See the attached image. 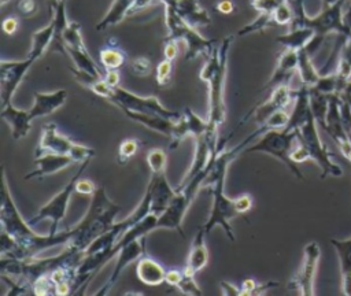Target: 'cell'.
Returning a JSON list of instances; mask_svg holds the SVG:
<instances>
[{"label":"cell","mask_w":351,"mask_h":296,"mask_svg":"<svg viewBox=\"0 0 351 296\" xmlns=\"http://www.w3.org/2000/svg\"><path fill=\"white\" fill-rule=\"evenodd\" d=\"M0 221L1 229L5 230L18 244L14 254L10 256L27 259L34 258L44 249H48L55 245L67 244L73 237V227H69L63 232H58L55 234L48 233L47 236L38 234L33 230L27 221L22 218L19 214L11 190L8 188V181L5 173H3V185H1V210H0Z\"/></svg>","instance_id":"6da1fadb"},{"label":"cell","mask_w":351,"mask_h":296,"mask_svg":"<svg viewBox=\"0 0 351 296\" xmlns=\"http://www.w3.org/2000/svg\"><path fill=\"white\" fill-rule=\"evenodd\" d=\"M250 141L245 138L240 144H237L233 148L229 149H222L218 152V155L214 159L211 173L208 174L206 182H210L211 185V210L208 219L206 223L202 226L204 232L208 234L214 227L219 226L225 234L234 241V232L230 226V221L239 215L234 204V199H230L225 195V178H226V170L229 163L236 158V155L241 151L245 149Z\"/></svg>","instance_id":"7a4b0ae2"},{"label":"cell","mask_w":351,"mask_h":296,"mask_svg":"<svg viewBox=\"0 0 351 296\" xmlns=\"http://www.w3.org/2000/svg\"><path fill=\"white\" fill-rule=\"evenodd\" d=\"M233 41L232 36H228L222 42L214 48L207 58L199 77L208 85V133L218 134L219 125L223 123L226 116L225 108V78L228 66V52Z\"/></svg>","instance_id":"3957f363"},{"label":"cell","mask_w":351,"mask_h":296,"mask_svg":"<svg viewBox=\"0 0 351 296\" xmlns=\"http://www.w3.org/2000/svg\"><path fill=\"white\" fill-rule=\"evenodd\" d=\"M119 211L121 206L107 196L104 186L96 188L85 215L75 226H73V237L69 244L85 252L92 241L115 225V218Z\"/></svg>","instance_id":"277c9868"},{"label":"cell","mask_w":351,"mask_h":296,"mask_svg":"<svg viewBox=\"0 0 351 296\" xmlns=\"http://www.w3.org/2000/svg\"><path fill=\"white\" fill-rule=\"evenodd\" d=\"M295 132L296 141L308 152L310 160L315 162V164L319 167L321 180H325L328 177L343 175L341 166L337 162H335L333 153L328 149V147L319 137L318 123L313 114Z\"/></svg>","instance_id":"5b68a950"},{"label":"cell","mask_w":351,"mask_h":296,"mask_svg":"<svg viewBox=\"0 0 351 296\" xmlns=\"http://www.w3.org/2000/svg\"><path fill=\"white\" fill-rule=\"evenodd\" d=\"M165 19L167 27L166 40H182L186 44V53L185 60H193L195 58L203 55L210 56L214 51L215 40L204 38L196 27L191 26L185 22L171 5H165Z\"/></svg>","instance_id":"8992f818"},{"label":"cell","mask_w":351,"mask_h":296,"mask_svg":"<svg viewBox=\"0 0 351 296\" xmlns=\"http://www.w3.org/2000/svg\"><path fill=\"white\" fill-rule=\"evenodd\" d=\"M296 141V132H288L285 129L277 130V129H269L265 133L261 134L259 140L247 147L243 153H252V152H259V153H266L270 155L276 159H278L281 163H284L289 171L298 178V180H304V175L299 170L298 164L292 160L291 152L293 149V143Z\"/></svg>","instance_id":"52a82bcc"},{"label":"cell","mask_w":351,"mask_h":296,"mask_svg":"<svg viewBox=\"0 0 351 296\" xmlns=\"http://www.w3.org/2000/svg\"><path fill=\"white\" fill-rule=\"evenodd\" d=\"M41 153L69 155L74 159V162L78 163L90 160L95 156V151L92 148L82 144H77L71 141L69 137L60 134L55 123H47L43 127L40 143L36 149V156Z\"/></svg>","instance_id":"ba28073f"},{"label":"cell","mask_w":351,"mask_h":296,"mask_svg":"<svg viewBox=\"0 0 351 296\" xmlns=\"http://www.w3.org/2000/svg\"><path fill=\"white\" fill-rule=\"evenodd\" d=\"M90 160H85L80 164L78 171L70 178V181L62 188V190H59L49 201H47L40 210L38 212L30 218L27 222L29 225L33 227L34 225H37L38 222H41L43 219H51V229L49 233L55 234L58 233V227L62 223V221L66 217V211H67V206L70 201L71 195L75 192V184L77 181L81 178L82 171L88 167Z\"/></svg>","instance_id":"9c48e42d"},{"label":"cell","mask_w":351,"mask_h":296,"mask_svg":"<svg viewBox=\"0 0 351 296\" xmlns=\"http://www.w3.org/2000/svg\"><path fill=\"white\" fill-rule=\"evenodd\" d=\"M107 100L114 103L117 107H119L122 111H136V112H145V114H158L170 119H180L181 115L173 110L166 108L155 96H138L134 95L121 86L111 88Z\"/></svg>","instance_id":"30bf717a"},{"label":"cell","mask_w":351,"mask_h":296,"mask_svg":"<svg viewBox=\"0 0 351 296\" xmlns=\"http://www.w3.org/2000/svg\"><path fill=\"white\" fill-rule=\"evenodd\" d=\"M321 248L317 241H310L303 248V259L299 270L291 278L288 288L303 296L314 295V278L318 269Z\"/></svg>","instance_id":"8fae6325"},{"label":"cell","mask_w":351,"mask_h":296,"mask_svg":"<svg viewBox=\"0 0 351 296\" xmlns=\"http://www.w3.org/2000/svg\"><path fill=\"white\" fill-rule=\"evenodd\" d=\"M36 60L26 56L23 60H1L0 63V97L1 106L11 103V99L23 77Z\"/></svg>","instance_id":"7c38bea8"},{"label":"cell","mask_w":351,"mask_h":296,"mask_svg":"<svg viewBox=\"0 0 351 296\" xmlns=\"http://www.w3.org/2000/svg\"><path fill=\"white\" fill-rule=\"evenodd\" d=\"M292 99H295V90L291 89L289 84H281V85L276 86L274 89H271L270 96L267 97V100H265L263 103L258 104L254 110H251L240 121L239 125L247 122L251 114H252L254 122H256L258 125H262L273 112H276L277 110L285 108L292 101Z\"/></svg>","instance_id":"4fadbf2b"},{"label":"cell","mask_w":351,"mask_h":296,"mask_svg":"<svg viewBox=\"0 0 351 296\" xmlns=\"http://www.w3.org/2000/svg\"><path fill=\"white\" fill-rule=\"evenodd\" d=\"M145 192L149 195L151 214L159 217L167 208L177 190L169 184L166 178V171H160L151 173V178Z\"/></svg>","instance_id":"5bb4252c"},{"label":"cell","mask_w":351,"mask_h":296,"mask_svg":"<svg viewBox=\"0 0 351 296\" xmlns=\"http://www.w3.org/2000/svg\"><path fill=\"white\" fill-rule=\"evenodd\" d=\"M192 201L182 190H177L167 208L158 217V229H173L185 237L182 221Z\"/></svg>","instance_id":"9a60e30c"},{"label":"cell","mask_w":351,"mask_h":296,"mask_svg":"<svg viewBox=\"0 0 351 296\" xmlns=\"http://www.w3.org/2000/svg\"><path fill=\"white\" fill-rule=\"evenodd\" d=\"M144 241L145 237L143 238H137L129 244H126L119 252H118V258L114 266V270L108 278V281L104 284V286L96 293V295H106L107 292H110V289L115 285V282L118 281L121 273L123 271L125 267H128L132 262L140 259L143 255H145V249H144Z\"/></svg>","instance_id":"2e32d148"},{"label":"cell","mask_w":351,"mask_h":296,"mask_svg":"<svg viewBox=\"0 0 351 296\" xmlns=\"http://www.w3.org/2000/svg\"><path fill=\"white\" fill-rule=\"evenodd\" d=\"M298 71V51L284 48L281 52L277 66L270 77V79L266 82V85L262 88L263 90H271L276 86L281 84H289L293 74Z\"/></svg>","instance_id":"e0dca14e"},{"label":"cell","mask_w":351,"mask_h":296,"mask_svg":"<svg viewBox=\"0 0 351 296\" xmlns=\"http://www.w3.org/2000/svg\"><path fill=\"white\" fill-rule=\"evenodd\" d=\"M34 103L33 107L29 110V115L32 119L47 116L59 110L67 99V90L58 89L55 92H34Z\"/></svg>","instance_id":"ac0fdd59"},{"label":"cell","mask_w":351,"mask_h":296,"mask_svg":"<svg viewBox=\"0 0 351 296\" xmlns=\"http://www.w3.org/2000/svg\"><path fill=\"white\" fill-rule=\"evenodd\" d=\"M36 169L25 175V180L32 178H43L47 175H51L53 173H58L66 167H69L71 163H74V159L69 155H59V153H41L36 156Z\"/></svg>","instance_id":"d6986e66"},{"label":"cell","mask_w":351,"mask_h":296,"mask_svg":"<svg viewBox=\"0 0 351 296\" xmlns=\"http://www.w3.org/2000/svg\"><path fill=\"white\" fill-rule=\"evenodd\" d=\"M167 4L171 5L176 12L193 27L207 26L211 22L208 12L199 4L197 0H174Z\"/></svg>","instance_id":"ffe728a7"},{"label":"cell","mask_w":351,"mask_h":296,"mask_svg":"<svg viewBox=\"0 0 351 296\" xmlns=\"http://www.w3.org/2000/svg\"><path fill=\"white\" fill-rule=\"evenodd\" d=\"M123 112L129 119H132L151 130H155L160 134H165L170 140L174 136L176 122H177L176 119H170V118H166V116H162L158 114H145V112H136V111H129V110H125Z\"/></svg>","instance_id":"44dd1931"},{"label":"cell","mask_w":351,"mask_h":296,"mask_svg":"<svg viewBox=\"0 0 351 296\" xmlns=\"http://www.w3.org/2000/svg\"><path fill=\"white\" fill-rule=\"evenodd\" d=\"M1 118L8 123L14 140L26 137L32 129L33 119L30 118L29 111L19 110V108L14 107L11 103L7 106H3Z\"/></svg>","instance_id":"7402d4cb"},{"label":"cell","mask_w":351,"mask_h":296,"mask_svg":"<svg viewBox=\"0 0 351 296\" xmlns=\"http://www.w3.org/2000/svg\"><path fill=\"white\" fill-rule=\"evenodd\" d=\"M330 244L339 256L341 292L351 296V237L350 238H330Z\"/></svg>","instance_id":"603a6c76"},{"label":"cell","mask_w":351,"mask_h":296,"mask_svg":"<svg viewBox=\"0 0 351 296\" xmlns=\"http://www.w3.org/2000/svg\"><path fill=\"white\" fill-rule=\"evenodd\" d=\"M166 271L162 264H159L155 259L143 255L136 264V273L141 282L149 286H156L165 282Z\"/></svg>","instance_id":"cb8c5ba5"},{"label":"cell","mask_w":351,"mask_h":296,"mask_svg":"<svg viewBox=\"0 0 351 296\" xmlns=\"http://www.w3.org/2000/svg\"><path fill=\"white\" fill-rule=\"evenodd\" d=\"M207 233L204 232L203 227H200L191 244V251L188 255V263L185 270L189 274L196 275L197 271H200L203 267H206L207 262H208V251L204 243V236Z\"/></svg>","instance_id":"d4e9b609"},{"label":"cell","mask_w":351,"mask_h":296,"mask_svg":"<svg viewBox=\"0 0 351 296\" xmlns=\"http://www.w3.org/2000/svg\"><path fill=\"white\" fill-rule=\"evenodd\" d=\"M315 33L308 26H295L291 27V30L285 34H281L276 38L278 44H281L284 48L299 51L302 48H306L308 42L314 38Z\"/></svg>","instance_id":"484cf974"},{"label":"cell","mask_w":351,"mask_h":296,"mask_svg":"<svg viewBox=\"0 0 351 296\" xmlns=\"http://www.w3.org/2000/svg\"><path fill=\"white\" fill-rule=\"evenodd\" d=\"M298 74L300 77L302 85H306L308 88L314 86L321 77V73L315 69L311 55L306 48L298 51Z\"/></svg>","instance_id":"4316f807"},{"label":"cell","mask_w":351,"mask_h":296,"mask_svg":"<svg viewBox=\"0 0 351 296\" xmlns=\"http://www.w3.org/2000/svg\"><path fill=\"white\" fill-rule=\"evenodd\" d=\"M53 36H55V23L51 19V22L47 26L41 27L32 36V49L27 53V56L34 60L40 59L43 53L47 51V48L53 42Z\"/></svg>","instance_id":"83f0119b"},{"label":"cell","mask_w":351,"mask_h":296,"mask_svg":"<svg viewBox=\"0 0 351 296\" xmlns=\"http://www.w3.org/2000/svg\"><path fill=\"white\" fill-rule=\"evenodd\" d=\"M132 4H133V0H114L107 14L96 25V30L101 32L108 29L110 26L118 25L121 21L125 19V16L129 15Z\"/></svg>","instance_id":"f1b7e54d"},{"label":"cell","mask_w":351,"mask_h":296,"mask_svg":"<svg viewBox=\"0 0 351 296\" xmlns=\"http://www.w3.org/2000/svg\"><path fill=\"white\" fill-rule=\"evenodd\" d=\"M100 64L106 70H118L126 63V53L114 42H108V45H104L100 49L99 53Z\"/></svg>","instance_id":"f546056e"},{"label":"cell","mask_w":351,"mask_h":296,"mask_svg":"<svg viewBox=\"0 0 351 296\" xmlns=\"http://www.w3.org/2000/svg\"><path fill=\"white\" fill-rule=\"evenodd\" d=\"M64 52L71 58V60L74 62L77 70H81V71L88 73V74H90V75H93V77H97V78H103L101 71L99 70L97 64H96L95 60L90 58V55H89L88 51L66 48Z\"/></svg>","instance_id":"4dcf8cb0"},{"label":"cell","mask_w":351,"mask_h":296,"mask_svg":"<svg viewBox=\"0 0 351 296\" xmlns=\"http://www.w3.org/2000/svg\"><path fill=\"white\" fill-rule=\"evenodd\" d=\"M329 96L330 95H325L314 88H310V107L318 126L321 127L325 123V118L329 107Z\"/></svg>","instance_id":"1f68e13d"},{"label":"cell","mask_w":351,"mask_h":296,"mask_svg":"<svg viewBox=\"0 0 351 296\" xmlns=\"http://www.w3.org/2000/svg\"><path fill=\"white\" fill-rule=\"evenodd\" d=\"M63 45H64V51L66 48H73V49H81V51H88L82 36H81V25L78 22H69V25L66 26L63 34Z\"/></svg>","instance_id":"d6a6232c"},{"label":"cell","mask_w":351,"mask_h":296,"mask_svg":"<svg viewBox=\"0 0 351 296\" xmlns=\"http://www.w3.org/2000/svg\"><path fill=\"white\" fill-rule=\"evenodd\" d=\"M182 116H184V119L186 122V126H188V130H189V136H193L196 138V137H200L204 133H207V130H208V121L202 119L191 108H185Z\"/></svg>","instance_id":"836d02e7"},{"label":"cell","mask_w":351,"mask_h":296,"mask_svg":"<svg viewBox=\"0 0 351 296\" xmlns=\"http://www.w3.org/2000/svg\"><path fill=\"white\" fill-rule=\"evenodd\" d=\"M278 282L269 281L266 284H256L254 278H245L241 284V296H252V295H265L270 288L277 286Z\"/></svg>","instance_id":"e575fe53"},{"label":"cell","mask_w":351,"mask_h":296,"mask_svg":"<svg viewBox=\"0 0 351 296\" xmlns=\"http://www.w3.org/2000/svg\"><path fill=\"white\" fill-rule=\"evenodd\" d=\"M271 25H276L274 19H273V14H259V16L254 22H251V23L245 25L244 27H241L237 34L239 36H247L250 33L261 32V30H263V29H266V27H269Z\"/></svg>","instance_id":"d590c367"},{"label":"cell","mask_w":351,"mask_h":296,"mask_svg":"<svg viewBox=\"0 0 351 296\" xmlns=\"http://www.w3.org/2000/svg\"><path fill=\"white\" fill-rule=\"evenodd\" d=\"M166 162H167L166 152L160 148H154L147 153V163L149 166L151 173L166 171Z\"/></svg>","instance_id":"8d00e7d4"},{"label":"cell","mask_w":351,"mask_h":296,"mask_svg":"<svg viewBox=\"0 0 351 296\" xmlns=\"http://www.w3.org/2000/svg\"><path fill=\"white\" fill-rule=\"evenodd\" d=\"M184 275L180 281V284L176 286L181 291V293L188 295V296H200L202 295V289L197 286L196 281H195V275L189 274L185 269H182Z\"/></svg>","instance_id":"74e56055"},{"label":"cell","mask_w":351,"mask_h":296,"mask_svg":"<svg viewBox=\"0 0 351 296\" xmlns=\"http://www.w3.org/2000/svg\"><path fill=\"white\" fill-rule=\"evenodd\" d=\"M273 19L276 25L280 26H285V25H291L293 21V8L289 3V0L284 1L281 5H278L276 8V11L273 12Z\"/></svg>","instance_id":"f35d334b"},{"label":"cell","mask_w":351,"mask_h":296,"mask_svg":"<svg viewBox=\"0 0 351 296\" xmlns=\"http://www.w3.org/2000/svg\"><path fill=\"white\" fill-rule=\"evenodd\" d=\"M140 145V141L136 138H126L119 144L118 148V162L119 163H126L134 153L137 152Z\"/></svg>","instance_id":"ab89813d"},{"label":"cell","mask_w":351,"mask_h":296,"mask_svg":"<svg viewBox=\"0 0 351 296\" xmlns=\"http://www.w3.org/2000/svg\"><path fill=\"white\" fill-rule=\"evenodd\" d=\"M289 122V114L285 111V108L277 110L276 112H273L263 123L262 126L269 130V129H278V127H285Z\"/></svg>","instance_id":"60d3db41"},{"label":"cell","mask_w":351,"mask_h":296,"mask_svg":"<svg viewBox=\"0 0 351 296\" xmlns=\"http://www.w3.org/2000/svg\"><path fill=\"white\" fill-rule=\"evenodd\" d=\"M173 60H169V59H163L158 67H156V75H155V79H156V84L159 86H165L170 82V78H171V71H173Z\"/></svg>","instance_id":"b9f144b4"},{"label":"cell","mask_w":351,"mask_h":296,"mask_svg":"<svg viewBox=\"0 0 351 296\" xmlns=\"http://www.w3.org/2000/svg\"><path fill=\"white\" fill-rule=\"evenodd\" d=\"M132 71L134 75H138V77H147L151 70H152V63L148 58H144V56H140V58H136L132 60Z\"/></svg>","instance_id":"7bdbcfd3"},{"label":"cell","mask_w":351,"mask_h":296,"mask_svg":"<svg viewBox=\"0 0 351 296\" xmlns=\"http://www.w3.org/2000/svg\"><path fill=\"white\" fill-rule=\"evenodd\" d=\"M287 0H252L251 5L259 14H273L278 5H281Z\"/></svg>","instance_id":"ee69618b"},{"label":"cell","mask_w":351,"mask_h":296,"mask_svg":"<svg viewBox=\"0 0 351 296\" xmlns=\"http://www.w3.org/2000/svg\"><path fill=\"white\" fill-rule=\"evenodd\" d=\"M16 10L22 16H30L37 10L36 0H19L16 3Z\"/></svg>","instance_id":"f6af8a7d"},{"label":"cell","mask_w":351,"mask_h":296,"mask_svg":"<svg viewBox=\"0 0 351 296\" xmlns=\"http://www.w3.org/2000/svg\"><path fill=\"white\" fill-rule=\"evenodd\" d=\"M234 204L239 214H245L252 207V199L250 195H241L234 199Z\"/></svg>","instance_id":"bcb514c9"},{"label":"cell","mask_w":351,"mask_h":296,"mask_svg":"<svg viewBox=\"0 0 351 296\" xmlns=\"http://www.w3.org/2000/svg\"><path fill=\"white\" fill-rule=\"evenodd\" d=\"M97 186H95V184L89 180H78L75 184V192L81 193V195H93V192L96 190Z\"/></svg>","instance_id":"7dc6e473"},{"label":"cell","mask_w":351,"mask_h":296,"mask_svg":"<svg viewBox=\"0 0 351 296\" xmlns=\"http://www.w3.org/2000/svg\"><path fill=\"white\" fill-rule=\"evenodd\" d=\"M166 44H165V49H163V55H165V59H169V60H174L177 58V53H178V45H177V41L176 40H165Z\"/></svg>","instance_id":"c3c4849f"},{"label":"cell","mask_w":351,"mask_h":296,"mask_svg":"<svg viewBox=\"0 0 351 296\" xmlns=\"http://www.w3.org/2000/svg\"><path fill=\"white\" fill-rule=\"evenodd\" d=\"M291 158L292 160L298 164V163H302V162H306V160H310V155L308 152L304 149V147H302L299 143H298V147L292 149L291 152Z\"/></svg>","instance_id":"681fc988"},{"label":"cell","mask_w":351,"mask_h":296,"mask_svg":"<svg viewBox=\"0 0 351 296\" xmlns=\"http://www.w3.org/2000/svg\"><path fill=\"white\" fill-rule=\"evenodd\" d=\"M182 275H184V271H182V270H177V269L167 270V271H166L165 282H167V284L171 285V286H177V285L180 284Z\"/></svg>","instance_id":"f907efd6"},{"label":"cell","mask_w":351,"mask_h":296,"mask_svg":"<svg viewBox=\"0 0 351 296\" xmlns=\"http://www.w3.org/2000/svg\"><path fill=\"white\" fill-rule=\"evenodd\" d=\"M219 288H221L222 295H225V296H241V288H237L236 285L229 284L226 281H221Z\"/></svg>","instance_id":"816d5d0a"},{"label":"cell","mask_w":351,"mask_h":296,"mask_svg":"<svg viewBox=\"0 0 351 296\" xmlns=\"http://www.w3.org/2000/svg\"><path fill=\"white\" fill-rule=\"evenodd\" d=\"M103 79L112 88L119 86V73L118 70H106L103 74Z\"/></svg>","instance_id":"f5cc1de1"},{"label":"cell","mask_w":351,"mask_h":296,"mask_svg":"<svg viewBox=\"0 0 351 296\" xmlns=\"http://www.w3.org/2000/svg\"><path fill=\"white\" fill-rule=\"evenodd\" d=\"M18 29V19L14 18V16H8L3 21V30L7 33V34H14Z\"/></svg>","instance_id":"db71d44e"},{"label":"cell","mask_w":351,"mask_h":296,"mask_svg":"<svg viewBox=\"0 0 351 296\" xmlns=\"http://www.w3.org/2000/svg\"><path fill=\"white\" fill-rule=\"evenodd\" d=\"M156 0H133V4H132V8L129 11V15L132 14H136L144 8H147L148 5H151L152 3H155Z\"/></svg>","instance_id":"11a10c76"},{"label":"cell","mask_w":351,"mask_h":296,"mask_svg":"<svg viewBox=\"0 0 351 296\" xmlns=\"http://www.w3.org/2000/svg\"><path fill=\"white\" fill-rule=\"evenodd\" d=\"M215 10L219 11L221 14H232L234 11V4L230 1V0H222L219 1L217 5H215Z\"/></svg>","instance_id":"9f6ffc18"},{"label":"cell","mask_w":351,"mask_h":296,"mask_svg":"<svg viewBox=\"0 0 351 296\" xmlns=\"http://www.w3.org/2000/svg\"><path fill=\"white\" fill-rule=\"evenodd\" d=\"M344 25H346V29H347V36H350L351 34V1H350L348 7L346 8V12H344Z\"/></svg>","instance_id":"6f0895ef"},{"label":"cell","mask_w":351,"mask_h":296,"mask_svg":"<svg viewBox=\"0 0 351 296\" xmlns=\"http://www.w3.org/2000/svg\"><path fill=\"white\" fill-rule=\"evenodd\" d=\"M343 97L351 104V81L347 84L346 89H344V92H343Z\"/></svg>","instance_id":"680465c9"},{"label":"cell","mask_w":351,"mask_h":296,"mask_svg":"<svg viewBox=\"0 0 351 296\" xmlns=\"http://www.w3.org/2000/svg\"><path fill=\"white\" fill-rule=\"evenodd\" d=\"M8 1H10V0H0V3H1V4H3V5H4V4H7V3H8Z\"/></svg>","instance_id":"91938a15"},{"label":"cell","mask_w":351,"mask_h":296,"mask_svg":"<svg viewBox=\"0 0 351 296\" xmlns=\"http://www.w3.org/2000/svg\"><path fill=\"white\" fill-rule=\"evenodd\" d=\"M59 1H62V3H66L67 0H59ZM59 1H58V3H59Z\"/></svg>","instance_id":"94428289"}]
</instances>
